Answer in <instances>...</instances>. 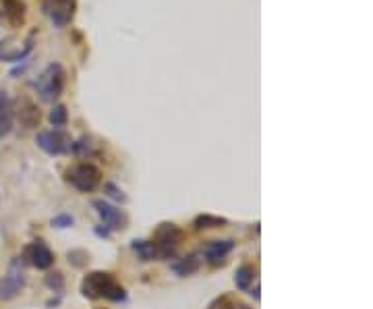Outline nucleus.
<instances>
[{
	"instance_id": "nucleus-4",
	"label": "nucleus",
	"mask_w": 373,
	"mask_h": 309,
	"mask_svg": "<svg viewBox=\"0 0 373 309\" xmlns=\"http://www.w3.org/2000/svg\"><path fill=\"white\" fill-rule=\"evenodd\" d=\"M42 11L54 27H67L77 13V0H42Z\"/></svg>"
},
{
	"instance_id": "nucleus-11",
	"label": "nucleus",
	"mask_w": 373,
	"mask_h": 309,
	"mask_svg": "<svg viewBox=\"0 0 373 309\" xmlns=\"http://www.w3.org/2000/svg\"><path fill=\"white\" fill-rule=\"evenodd\" d=\"M3 7H5V17L13 27H21L25 23V3L23 0H3Z\"/></svg>"
},
{
	"instance_id": "nucleus-5",
	"label": "nucleus",
	"mask_w": 373,
	"mask_h": 309,
	"mask_svg": "<svg viewBox=\"0 0 373 309\" xmlns=\"http://www.w3.org/2000/svg\"><path fill=\"white\" fill-rule=\"evenodd\" d=\"M25 284V270H23V262L19 258H15L9 266V272L5 274V278L0 280V299H13L21 293Z\"/></svg>"
},
{
	"instance_id": "nucleus-2",
	"label": "nucleus",
	"mask_w": 373,
	"mask_h": 309,
	"mask_svg": "<svg viewBox=\"0 0 373 309\" xmlns=\"http://www.w3.org/2000/svg\"><path fill=\"white\" fill-rule=\"evenodd\" d=\"M40 98L44 102H54L60 98V93L65 91V85H67V71L63 69V65L58 62H52L46 67V71L38 77V81L34 83Z\"/></svg>"
},
{
	"instance_id": "nucleus-12",
	"label": "nucleus",
	"mask_w": 373,
	"mask_h": 309,
	"mask_svg": "<svg viewBox=\"0 0 373 309\" xmlns=\"http://www.w3.org/2000/svg\"><path fill=\"white\" fill-rule=\"evenodd\" d=\"M32 50H34V36H30V40L23 46H15V48H9V46H5L3 42H0V60L17 62V60H23Z\"/></svg>"
},
{
	"instance_id": "nucleus-7",
	"label": "nucleus",
	"mask_w": 373,
	"mask_h": 309,
	"mask_svg": "<svg viewBox=\"0 0 373 309\" xmlns=\"http://www.w3.org/2000/svg\"><path fill=\"white\" fill-rule=\"evenodd\" d=\"M183 241V231L177 225H162L156 231V239L152 241L160 258H168L177 251Z\"/></svg>"
},
{
	"instance_id": "nucleus-21",
	"label": "nucleus",
	"mask_w": 373,
	"mask_h": 309,
	"mask_svg": "<svg viewBox=\"0 0 373 309\" xmlns=\"http://www.w3.org/2000/svg\"><path fill=\"white\" fill-rule=\"evenodd\" d=\"M73 216H67V214H63V216H56V218H52V227H56V229H67V227H73Z\"/></svg>"
},
{
	"instance_id": "nucleus-9",
	"label": "nucleus",
	"mask_w": 373,
	"mask_h": 309,
	"mask_svg": "<svg viewBox=\"0 0 373 309\" xmlns=\"http://www.w3.org/2000/svg\"><path fill=\"white\" fill-rule=\"evenodd\" d=\"M25 258L38 268V270H48L54 264V253L44 241H34L32 245L25 247Z\"/></svg>"
},
{
	"instance_id": "nucleus-19",
	"label": "nucleus",
	"mask_w": 373,
	"mask_h": 309,
	"mask_svg": "<svg viewBox=\"0 0 373 309\" xmlns=\"http://www.w3.org/2000/svg\"><path fill=\"white\" fill-rule=\"evenodd\" d=\"M13 129V113L11 111H0V139L7 137Z\"/></svg>"
},
{
	"instance_id": "nucleus-17",
	"label": "nucleus",
	"mask_w": 373,
	"mask_h": 309,
	"mask_svg": "<svg viewBox=\"0 0 373 309\" xmlns=\"http://www.w3.org/2000/svg\"><path fill=\"white\" fill-rule=\"evenodd\" d=\"M133 249L139 253V258H142L144 262H150V260L158 258V251H156V247H154L152 241H133Z\"/></svg>"
},
{
	"instance_id": "nucleus-18",
	"label": "nucleus",
	"mask_w": 373,
	"mask_h": 309,
	"mask_svg": "<svg viewBox=\"0 0 373 309\" xmlns=\"http://www.w3.org/2000/svg\"><path fill=\"white\" fill-rule=\"evenodd\" d=\"M50 123H52V127L54 129H63L65 125H67V121H69V113H67V108L63 106V104H56L52 111H50Z\"/></svg>"
},
{
	"instance_id": "nucleus-1",
	"label": "nucleus",
	"mask_w": 373,
	"mask_h": 309,
	"mask_svg": "<svg viewBox=\"0 0 373 309\" xmlns=\"http://www.w3.org/2000/svg\"><path fill=\"white\" fill-rule=\"evenodd\" d=\"M81 293L87 299H110V301H122L127 297V293H124V288L120 284H116L112 274H106V272L87 274L83 278Z\"/></svg>"
},
{
	"instance_id": "nucleus-10",
	"label": "nucleus",
	"mask_w": 373,
	"mask_h": 309,
	"mask_svg": "<svg viewBox=\"0 0 373 309\" xmlns=\"http://www.w3.org/2000/svg\"><path fill=\"white\" fill-rule=\"evenodd\" d=\"M234 249V241H212L205 249V258L212 266H224L226 255Z\"/></svg>"
},
{
	"instance_id": "nucleus-6",
	"label": "nucleus",
	"mask_w": 373,
	"mask_h": 309,
	"mask_svg": "<svg viewBox=\"0 0 373 309\" xmlns=\"http://www.w3.org/2000/svg\"><path fill=\"white\" fill-rule=\"evenodd\" d=\"M36 144L40 150H44L46 154L50 156H60V154H67L71 152L73 148V141L67 133H63L60 129H54V131H42L38 133L36 137Z\"/></svg>"
},
{
	"instance_id": "nucleus-13",
	"label": "nucleus",
	"mask_w": 373,
	"mask_h": 309,
	"mask_svg": "<svg viewBox=\"0 0 373 309\" xmlns=\"http://www.w3.org/2000/svg\"><path fill=\"white\" fill-rule=\"evenodd\" d=\"M40 119H42V115H40V111H38V106L34 104V102H23L21 111H19V121H21V125H23L25 129H34V127L40 125Z\"/></svg>"
},
{
	"instance_id": "nucleus-14",
	"label": "nucleus",
	"mask_w": 373,
	"mask_h": 309,
	"mask_svg": "<svg viewBox=\"0 0 373 309\" xmlns=\"http://www.w3.org/2000/svg\"><path fill=\"white\" fill-rule=\"evenodd\" d=\"M199 268H201V258H199L197 253H193V255H189V258H183V260H179L177 264H172V270H174L179 276H191V274H195Z\"/></svg>"
},
{
	"instance_id": "nucleus-23",
	"label": "nucleus",
	"mask_w": 373,
	"mask_h": 309,
	"mask_svg": "<svg viewBox=\"0 0 373 309\" xmlns=\"http://www.w3.org/2000/svg\"><path fill=\"white\" fill-rule=\"evenodd\" d=\"M7 102H9V98H7V91H3V89H0V111H5Z\"/></svg>"
},
{
	"instance_id": "nucleus-16",
	"label": "nucleus",
	"mask_w": 373,
	"mask_h": 309,
	"mask_svg": "<svg viewBox=\"0 0 373 309\" xmlns=\"http://www.w3.org/2000/svg\"><path fill=\"white\" fill-rule=\"evenodd\" d=\"M226 225H228L226 218L212 216V214H201V216L195 218V229H222Z\"/></svg>"
},
{
	"instance_id": "nucleus-15",
	"label": "nucleus",
	"mask_w": 373,
	"mask_h": 309,
	"mask_svg": "<svg viewBox=\"0 0 373 309\" xmlns=\"http://www.w3.org/2000/svg\"><path fill=\"white\" fill-rule=\"evenodd\" d=\"M253 278H256V270L251 266H240L234 272V284H236L238 290H247L249 286H251Z\"/></svg>"
},
{
	"instance_id": "nucleus-8",
	"label": "nucleus",
	"mask_w": 373,
	"mask_h": 309,
	"mask_svg": "<svg viewBox=\"0 0 373 309\" xmlns=\"http://www.w3.org/2000/svg\"><path fill=\"white\" fill-rule=\"evenodd\" d=\"M93 208L98 210V216L102 218V222H104L108 229H112V231H122V229H127L129 218L124 216L122 210L114 208L112 203H108V201H104V199H95V201H93Z\"/></svg>"
},
{
	"instance_id": "nucleus-22",
	"label": "nucleus",
	"mask_w": 373,
	"mask_h": 309,
	"mask_svg": "<svg viewBox=\"0 0 373 309\" xmlns=\"http://www.w3.org/2000/svg\"><path fill=\"white\" fill-rule=\"evenodd\" d=\"M106 191H108V195H110V197H114L116 201H124V199H127V197L122 195V191H120L118 187H114L112 183H108V185H106Z\"/></svg>"
},
{
	"instance_id": "nucleus-3",
	"label": "nucleus",
	"mask_w": 373,
	"mask_h": 309,
	"mask_svg": "<svg viewBox=\"0 0 373 309\" xmlns=\"http://www.w3.org/2000/svg\"><path fill=\"white\" fill-rule=\"evenodd\" d=\"M67 181L81 193H91L102 183V172L91 162H79L67 172Z\"/></svg>"
},
{
	"instance_id": "nucleus-20",
	"label": "nucleus",
	"mask_w": 373,
	"mask_h": 309,
	"mask_svg": "<svg viewBox=\"0 0 373 309\" xmlns=\"http://www.w3.org/2000/svg\"><path fill=\"white\" fill-rule=\"evenodd\" d=\"M46 284H48L52 290H60V288H63V284H65V280H63V274H60V272L48 274V276H46Z\"/></svg>"
}]
</instances>
